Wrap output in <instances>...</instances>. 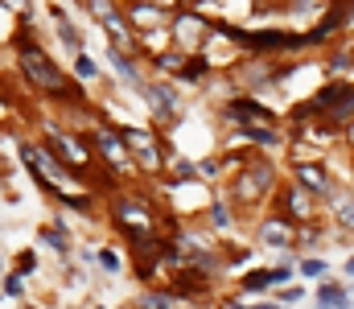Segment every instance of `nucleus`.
I'll list each match as a JSON object with an SVG mask.
<instances>
[{"label": "nucleus", "mask_w": 354, "mask_h": 309, "mask_svg": "<svg viewBox=\"0 0 354 309\" xmlns=\"http://www.w3.org/2000/svg\"><path fill=\"white\" fill-rule=\"evenodd\" d=\"M12 54H17V71H21V79L37 91V95H46V100L54 103H83V91L58 71V62L37 46V37H33V17L29 12H21V29H17V37H12Z\"/></svg>", "instance_id": "obj_1"}, {"label": "nucleus", "mask_w": 354, "mask_h": 309, "mask_svg": "<svg viewBox=\"0 0 354 309\" xmlns=\"http://www.w3.org/2000/svg\"><path fill=\"white\" fill-rule=\"evenodd\" d=\"M210 29L223 33V37H231V41H235L243 54H252V58L301 54V50L313 46L309 33H288V29H239V25H231V21H210Z\"/></svg>", "instance_id": "obj_2"}, {"label": "nucleus", "mask_w": 354, "mask_h": 309, "mask_svg": "<svg viewBox=\"0 0 354 309\" xmlns=\"http://www.w3.org/2000/svg\"><path fill=\"white\" fill-rule=\"evenodd\" d=\"M351 124L354 120V83L351 79H330L313 100H305L292 111V124Z\"/></svg>", "instance_id": "obj_3"}, {"label": "nucleus", "mask_w": 354, "mask_h": 309, "mask_svg": "<svg viewBox=\"0 0 354 309\" xmlns=\"http://www.w3.org/2000/svg\"><path fill=\"white\" fill-rule=\"evenodd\" d=\"M111 223L136 243V247H149V243H157V210L149 203H140V198H115L111 203Z\"/></svg>", "instance_id": "obj_4"}, {"label": "nucleus", "mask_w": 354, "mask_h": 309, "mask_svg": "<svg viewBox=\"0 0 354 309\" xmlns=\"http://www.w3.org/2000/svg\"><path fill=\"white\" fill-rule=\"evenodd\" d=\"M268 194H276V165L264 157H248L239 182H235V198L239 203H260Z\"/></svg>", "instance_id": "obj_5"}, {"label": "nucleus", "mask_w": 354, "mask_h": 309, "mask_svg": "<svg viewBox=\"0 0 354 309\" xmlns=\"http://www.w3.org/2000/svg\"><path fill=\"white\" fill-rule=\"evenodd\" d=\"M41 136H46V144H50L71 169H87L91 165L95 140H83V136H75V132H66V128H58V124H41Z\"/></svg>", "instance_id": "obj_6"}, {"label": "nucleus", "mask_w": 354, "mask_h": 309, "mask_svg": "<svg viewBox=\"0 0 354 309\" xmlns=\"http://www.w3.org/2000/svg\"><path fill=\"white\" fill-rule=\"evenodd\" d=\"M140 100L149 103L153 120H161V124H174L177 115H181V95H177L174 83H165V79L145 83V87H140Z\"/></svg>", "instance_id": "obj_7"}, {"label": "nucleus", "mask_w": 354, "mask_h": 309, "mask_svg": "<svg viewBox=\"0 0 354 309\" xmlns=\"http://www.w3.org/2000/svg\"><path fill=\"white\" fill-rule=\"evenodd\" d=\"M223 120L235 124V128H243V124H280V115H276L272 107H264L252 91H239L235 100L227 103V107H223Z\"/></svg>", "instance_id": "obj_8"}, {"label": "nucleus", "mask_w": 354, "mask_h": 309, "mask_svg": "<svg viewBox=\"0 0 354 309\" xmlns=\"http://www.w3.org/2000/svg\"><path fill=\"white\" fill-rule=\"evenodd\" d=\"M120 136L128 144V153L136 157L140 169H161V140L145 128H132V124H120Z\"/></svg>", "instance_id": "obj_9"}, {"label": "nucleus", "mask_w": 354, "mask_h": 309, "mask_svg": "<svg viewBox=\"0 0 354 309\" xmlns=\"http://www.w3.org/2000/svg\"><path fill=\"white\" fill-rule=\"evenodd\" d=\"M91 140H95L99 157H103V161H107L111 169H120V174H128V169H132V165H128V157H132V153H128V144H124L120 128H107V124H99Z\"/></svg>", "instance_id": "obj_10"}, {"label": "nucleus", "mask_w": 354, "mask_h": 309, "mask_svg": "<svg viewBox=\"0 0 354 309\" xmlns=\"http://www.w3.org/2000/svg\"><path fill=\"white\" fill-rule=\"evenodd\" d=\"M292 174H297V186H305L313 198H330L334 194V178L322 161H292Z\"/></svg>", "instance_id": "obj_11"}, {"label": "nucleus", "mask_w": 354, "mask_h": 309, "mask_svg": "<svg viewBox=\"0 0 354 309\" xmlns=\"http://www.w3.org/2000/svg\"><path fill=\"white\" fill-rule=\"evenodd\" d=\"M276 206H280V214H284V218H292V223L301 227V223L313 214V194H309L305 186H280Z\"/></svg>", "instance_id": "obj_12"}, {"label": "nucleus", "mask_w": 354, "mask_h": 309, "mask_svg": "<svg viewBox=\"0 0 354 309\" xmlns=\"http://www.w3.org/2000/svg\"><path fill=\"white\" fill-rule=\"evenodd\" d=\"M107 66H111V75H115V79H124V83H128V87H136V91L149 83V79L140 75V66H136V54H132V50L107 46Z\"/></svg>", "instance_id": "obj_13"}, {"label": "nucleus", "mask_w": 354, "mask_h": 309, "mask_svg": "<svg viewBox=\"0 0 354 309\" xmlns=\"http://www.w3.org/2000/svg\"><path fill=\"white\" fill-rule=\"evenodd\" d=\"M50 21H54V33H58V41L71 50V58L75 54H83L87 50V37H83V29L66 17V8H58V4H50Z\"/></svg>", "instance_id": "obj_14"}, {"label": "nucleus", "mask_w": 354, "mask_h": 309, "mask_svg": "<svg viewBox=\"0 0 354 309\" xmlns=\"http://www.w3.org/2000/svg\"><path fill=\"white\" fill-rule=\"evenodd\" d=\"M292 218H284V214H276V218H264L260 223V239H264L268 247H276V252H292Z\"/></svg>", "instance_id": "obj_15"}, {"label": "nucleus", "mask_w": 354, "mask_h": 309, "mask_svg": "<svg viewBox=\"0 0 354 309\" xmlns=\"http://www.w3.org/2000/svg\"><path fill=\"white\" fill-rule=\"evenodd\" d=\"M313 306L317 309H354V289L351 285H334V281H326V285H317Z\"/></svg>", "instance_id": "obj_16"}, {"label": "nucleus", "mask_w": 354, "mask_h": 309, "mask_svg": "<svg viewBox=\"0 0 354 309\" xmlns=\"http://www.w3.org/2000/svg\"><path fill=\"white\" fill-rule=\"evenodd\" d=\"M272 285H280L276 268H248V272L239 277V297H260Z\"/></svg>", "instance_id": "obj_17"}, {"label": "nucleus", "mask_w": 354, "mask_h": 309, "mask_svg": "<svg viewBox=\"0 0 354 309\" xmlns=\"http://www.w3.org/2000/svg\"><path fill=\"white\" fill-rule=\"evenodd\" d=\"M124 12H128V21H132L136 29H161V25H165V8H157V4H145V0L128 4Z\"/></svg>", "instance_id": "obj_18"}, {"label": "nucleus", "mask_w": 354, "mask_h": 309, "mask_svg": "<svg viewBox=\"0 0 354 309\" xmlns=\"http://www.w3.org/2000/svg\"><path fill=\"white\" fill-rule=\"evenodd\" d=\"M354 71V46H338V50H330V58H326V75L330 79H342V75H351Z\"/></svg>", "instance_id": "obj_19"}, {"label": "nucleus", "mask_w": 354, "mask_h": 309, "mask_svg": "<svg viewBox=\"0 0 354 309\" xmlns=\"http://www.w3.org/2000/svg\"><path fill=\"white\" fill-rule=\"evenodd\" d=\"M177 306V293L174 289H145L136 297V309H174Z\"/></svg>", "instance_id": "obj_20"}, {"label": "nucleus", "mask_w": 354, "mask_h": 309, "mask_svg": "<svg viewBox=\"0 0 354 309\" xmlns=\"http://www.w3.org/2000/svg\"><path fill=\"white\" fill-rule=\"evenodd\" d=\"M326 203L334 206L338 223H342V227H351V231H354V194H346V190H338V186H334V194H330Z\"/></svg>", "instance_id": "obj_21"}, {"label": "nucleus", "mask_w": 354, "mask_h": 309, "mask_svg": "<svg viewBox=\"0 0 354 309\" xmlns=\"http://www.w3.org/2000/svg\"><path fill=\"white\" fill-rule=\"evenodd\" d=\"M37 239H41L50 252H58V256H66V252H71V239H66V227H62V223H58V227H41V231H37Z\"/></svg>", "instance_id": "obj_22"}, {"label": "nucleus", "mask_w": 354, "mask_h": 309, "mask_svg": "<svg viewBox=\"0 0 354 309\" xmlns=\"http://www.w3.org/2000/svg\"><path fill=\"white\" fill-rule=\"evenodd\" d=\"M185 62H189L185 50H157V54H153V66H157V71H169V75H181Z\"/></svg>", "instance_id": "obj_23"}, {"label": "nucleus", "mask_w": 354, "mask_h": 309, "mask_svg": "<svg viewBox=\"0 0 354 309\" xmlns=\"http://www.w3.org/2000/svg\"><path fill=\"white\" fill-rule=\"evenodd\" d=\"M206 71H210V62H206L202 54H189V62L181 66L177 83H202V79H206Z\"/></svg>", "instance_id": "obj_24"}, {"label": "nucleus", "mask_w": 354, "mask_h": 309, "mask_svg": "<svg viewBox=\"0 0 354 309\" xmlns=\"http://www.w3.org/2000/svg\"><path fill=\"white\" fill-rule=\"evenodd\" d=\"M75 75H79L83 83H95V79H99V62L91 58L87 50H83V54H75Z\"/></svg>", "instance_id": "obj_25"}, {"label": "nucleus", "mask_w": 354, "mask_h": 309, "mask_svg": "<svg viewBox=\"0 0 354 309\" xmlns=\"http://www.w3.org/2000/svg\"><path fill=\"white\" fill-rule=\"evenodd\" d=\"M206 223L214 227V231H227L231 227V210H227V203L218 198V203H210V210H206Z\"/></svg>", "instance_id": "obj_26"}, {"label": "nucleus", "mask_w": 354, "mask_h": 309, "mask_svg": "<svg viewBox=\"0 0 354 309\" xmlns=\"http://www.w3.org/2000/svg\"><path fill=\"white\" fill-rule=\"evenodd\" d=\"M297 268H301V277H326V272H330V264H326L322 256H305Z\"/></svg>", "instance_id": "obj_27"}, {"label": "nucleus", "mask_w": 354, "mask_h": 309, "mask_svg": "<svg viewBox=\"0 0 354 309\" xmlns=\"http://www.w3.org/2000/svg\"><path fill=\"white\" fill-rule=\"evenodd\" d=\"M21 293H25V272L17 268V272L4 277V297H21Z\"/></svg>", "instance_id": "obj_28"}, {"label": "nucleus", "mask_w": 354, "mask_h": 309, "mask_svg": "<svg viewBox=\"0 0 354 309\" xmlns=\"http://www.w3.org/2000/svg\"><path fill=\"white\" fill-rule=\"evenodd\" d=\"M99 264H103V272H120L124 268V260L115 256V247H99Z\"/></svg>", "instance_id": "obj_29"}, {"label": "nucleus", "mask_w": 354, "mask_h": 309, "mask_svg": "<svg viewBox=\"0 0 354 309\" xmlns=\"http://www.w3.org/2000/svg\"><path fill=\"white\" fill-rule=\"evenodd\" d=\"M198 174H202V178H218V161H210V157L198 161Z\"/></svg>", "instance_id": "obj_30"}, {"label": "nucleus", "mask_w": 354, "mask_h": 309, "mask_svg": "<svg viewBox=\"0 0 354 309\" xmlns=\"http://www.w3.org/2000/svg\"><path fill=\"white\" fill-rule=\"evenodd\" d=\"M301 297H305V289H301V285H292V289H284V293H280V301H284V306H292V301H301Z\"/></svg>", "instance_id": "obj_31"}, {"label": "nucleus", "mask_w": 354, "mask_h": 309, "mask_svg": "<svg viewBox=\"0 0 354 309\" xmlns=\"http://www.w3.org/2000/svg\"><path fill=\"white\" fill-rule=\"evenodd\" d=\"M33 268H37V256H33V252H25V256H21V272H25V277H29V272H33Z\"/></svg>", "instance_id": "obj_32"}, {"label": "nucleus", "mask_w": 354, "mask_h": 309, "mask_svg": "<svg viewBox=\"0 0 354 309\" xmlns=\"http://www.w3.org/2000/svg\"><path fill=\"white\" fill-rule=\"evenodd\" d=\"M223 309H256V306H243L239 297H231V301H227V306H223Z\"/></svg>", "instance_id": "obj_33"}, {"label": "nucleus", "mask_w": 354, "mask_h": 309, "mask_svg": "<svg viewBox=\"0 0 354 309\" xmlns=\"http://www.w3.org/2000/svg\"><path fill=\"white\" fill-rule=\"evenodd\" d=\"M342 272H346V277H354V260H346V268H342Z\"/></svg>", "instance_id": "obj_34"}, {"label": "nucleus", "mask_w": 354, "mask_h": 309, "mask_svg": "<svg viewBox=\"0 0 354 309\" xmlns=\"http://www.w3.org/2000/svg\"><path fill=\"white\" fill-rule=\"evenodd\" d=\"M346 8H351V25H354V0H346Z\"/></svg>", "instance_id": "obj_35"}, {"label": "nucleus", "mask_w": 354, "mask_h": 309, "mask_svg": "<svg viewBox=\"0 0 354 309\" xmlns=\"http://www.w3.org/2000/svg\"><path fill=\"white\" fill-rule=\"evenodd\" d=\"M256 309H284V306H256Z\"/></svg>", "instance_id": "obj_36"}, {"label": "nucleus", "mask_w": 354, "mask_h": 309, "mask_svg": "<svg viewBox=\"0 0 354 309\" xmlns=\"http://www.w3.org/2000/svg\"><path fill=\"white\" fill-rule=\"evenodd\" d=\"M280 8H288V0H280Z\"/></svg>", "instance_id": "obj_37"}]
</instances>
